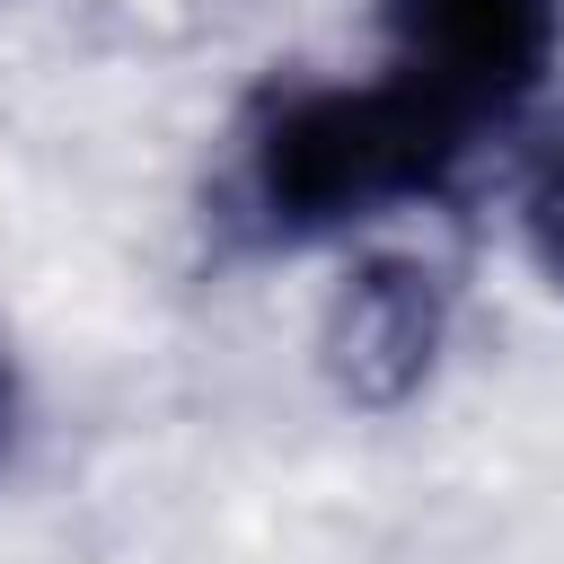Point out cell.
Instances as JSON below:
<instances>
[{
  "instance_id": "7a4b0ae2",
  "label": "cell",
  "mask_w": 564,
  "mask_h": 564,
  "mask_svg": "<svg viewBox=\"0 0 564 564\" xmlns=\"http://www.w3.org/2000/svg\"><path fill=\"white\" fill-rule=\"evenodd\" d=\"M379 35H388L379 70H397L485 141L555 79L564 0H379Z\"/></svg>"
},
{
  "instance_id": "5b68a950",
  "label": "cell",
  "mask_w": 564,
  "mask_h": 564,
  "mask_svg": "<svg viewBox=\"0 0 564 564\" xmlns=\"http://www.w3.org/2000/svg\"><path fill=\"white\" fill-rule=\"evenodd\" d=\"M9 414H18V379H9V352H0V449H9Z\"/></svg>"
},
{
  "instance_id": "277c9868",
  "label": "cell",
  "mask_w": 564,
  "mask_h": 564,
  "mask_svg": "<svg viewBox=\"0 0 564 564\" xmlns=\"http://www.w3.org/2000/svg\"><path fill=\"white\" fill-rule=\"evenodd\" d=\"M520 238H529V264L564 291V167H546V176L520 194Z\"/></svg>"
},
{
  "instance_id": "6da1fadb",
  "label": "cell",
  "mask_w": 564,
  "mask_h": 564,
  "mask_svg": "<svg viewBox=\"0 0 564 564\" xmlns=\"http://www.w3.org/2000/svg\"><path fill=\"white\" fill-rule=\"evenodd\" d=\"M476 159V132L397 70L282 79L238 123L229 220L256 247H326L405 203H441Z\"/></svg>"
},
{
  "instance_id": "3957f363",
  "label": "cell",
  "mask_w": 564,
  "mask_h": 564,
  "mask_svg": "<svg viewBox=\"0 0 564 564\" xmlns=\"http://www.w3.org/2000/svg\"><path fill=\"white\" fill-rule=\"evenodd\" d=\"M449 344V282L423 256H370L326 300V370L352 405H405Z\"/></svg>"
}]
</instances>
